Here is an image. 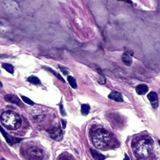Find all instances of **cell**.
<instances>
[{"label": "cell", "instance_id": "obj_5", "mask_svg": "<svg viewBox=\"0 0 160 160\" xmlns=\"http://www.w3.org/2000/svg\"><path fill=\"white\" fill-rule=\"evenodd\" d=\"M48 134L52 139L55 141H61L63 139V132L60 128H54L50 130Z\"/></svg>", "mask_w": 160, "mask_h": 160}, {"label": "cell", "instance_id": "obj_11", "mask_svg": "<svg viewBox=\"0 0 160 160\" xmlns=\"http://www.w3.org/2000/svg\"><path fill=\"white\" fill-rule=\"evenodd\" d=\"M91 155L95 160H104L105 159V156L101 153L97 151L96 150L91 149Z\"/></svg>", "mask_w": 160, "mask_h": 160}, {"label": "cell", "instance_id": "obj_18", "mask_svg": "<svg viewBox=\"0 0 160 160\" xmlns=\"http://www.w3.org/2000/svg\"><path fill=\"white\" fill-rule=\"evenodd\" d=\"M21 98H22V100H23V101L24 102H25V103L31 105V106H33V105H34V102H33V101L31 100L30 98H27V97H24V96H22Z\"/></svg>", "mask_w": 160, "mask_h": 160}, {"label": "cell", "instance_id": "obj_6", "mask_svg": "<svg viewBox=\"0 0 160 160\" xmlns=\"http://www.w3.org/2000/svg\"><path fill=\"white\" fill-rule=\"evenodd\" d=\"M148 99L153 108H157L158 107V97L156 93L154 91L150 92L148 95Z\"/></svg>", "mask_w": 160, "mask_h": 160}, {"label": "cell", "instance_id": "obj_20", "mask_svg": "<svg viewBox=\"0 0 160 160\" xmlns=\"http://www.w3.org/2000/svg\"><path fill=\"white\" fill-rule=\"evenodd\" d=\"M60 111L63 116H66V112H65V110H64L63 104H60Z\"/></svg>", "mask_w": 160, "mask_h": 160}, {"label": "cell", "instance_id": "obj_4", "mask_svg": "<svg viewBox=\"0 0 160 160\" xmlns=\"http://www.w3.org/2000/svg\"><path fill=\"white\" fill-rule=\"evenodd\" d=\"M28 155L32 160H40L43 158V153L39 148L33 146L28 150Z\"/></svg>", "mask_w": 160, "mask_h": 160}, {"label": "cell", "instance_id": "obj_8", "mask_svg": "<svg viewBox=\"0 0 160 160\" xmlns=\"http://www.w3.org/2000/svg\"><path fill=\"white\" fill-rule=\"evenodd\" d=\"M5 100L11 103L19 105V106L21 105L20 100L14 95H6L5 97Z\"/></svg>", "mask_w": 160, "mask_h": 160}, {"label": "cell", "instance_id": "obj_14", "mask_svg": "<svg viewBox=\"0 0 160 160\" xmlns=\"http://www.w3.org/2000/svg\"><path fill=\"white\" fill-rule=\"evenodd\" d=\"M0 132H1V133H2L3 136H4V138L6 141V142H7L9 144V145H12L13 143V141L10 138H9V136H8V134L6 133V132H5V130L2 128V127L1 126H0Z\"/></svg>", "mask_w": 160, "mask_h": 160}, {"label": "cell", "instance_id": "obj_2", "mask_svg": "<svg viewBox=\"0 0 160 160\" xmlns=\"http://www.w3.org/2000/svg\"><path fill=\"white\" fill-rule=\"evenodd\" d=\"M92 140L93 145L97 148H106L111 141L110 133L104 129H98L95 132Z\"/></svg>", "mask_w": 160, "mask_h": 160}, {"label": "cell", "instance_id": "obj_26", "mask_svg": "<svg viewBox=\"0 0 160 160\" xmlns=\"http://www.w3.org/2000/svg\"><path fill=\"white\" fill-rule=\"evenodd\" d=\"M0 160H5V159H4L3 158H0Z\"/></svg>", "mask_w": 160, "mask_h": 160}, {"label": "cell", "instance_id": "obj_9", "mask_svg": "<svg viewBox=\"0 0 160 160\" xmlns=\"http://www.w3.org/2000/svg\"><path fill=\"white\" fill-rule=\"evenodd\" d=\"M148 91V86L145 84L138 85L136 87V91L140 95H145Z\"/></svg>", "mask_w": 160, "mask_h": 160}, {"label": "cell", "instance_id": "obj_25", "mask_svg": "<svg viewBox=\"0 0 160 160\" xmlns=\"http://www.w3.org/2000/svg\"><path fill=\"white\" fill-rule=\"evenodd\" d=\"M158 143H159V146H160V140L158 141Z\"/></svg>", "mask_w": 160, "mask_h": 160}, {"label": "cell", "instance_id": "obj_1", "mask_svg": "<svg viewBox=\"0 0 160 160\" xmlns=\"http://www.w3.org/2000/svg\"><path fill=\"white\" fill-rule=\"evenodd\" d=\"M3 125L7 129L15 130L20 127L21 124V118L13 111H8L3 113L0 117Z\"/></svg>", "mask_w": 160, "mask_h": 160}, {"label": "cell", "instance_id": "obj_13", "mask_svg": "<svg viewBox=\"0 0 160 160\" xmlns=\"http://www.w3.org/2000/svg\"><path fill=\"white\" fill-rule=\"evenodd\" d=\"M2 67L4 68L6 71L9 72L11 74H13L14 73V68L13 65H11V64L8 63H3L2 64Z\"/></svg>", "mask_w": 160, "mask_h": 160}, {"label": "cell", "instance_id": "obj_10", "mask_svg": "<svg viewBox=\"0 0 160 160\" xmlns=\"http://www.w3.org/2000/svg\"><path fill=\"white\" fill-rule=\"evenodd\" d=\"M122 59L123 62L125 64L126 66H130L132 63V58L128 53H124L122 55Z\"/></svg>", "mask_w": 160, "mask_h": 160}, {"label": "cell", "instance_id": "obj_3", "mask_svg": "<svg viewBox=\"0 0 160 160\" xmlns=\"http://www.w3.org/2000/svg\"><path fill=\"white\" fill-rule=\"evenodd\" d=\"M152 143L148 139H142L138 141L134 146V153L138 157L146 158L152 151Z\"/></svg>", "mask_w": 160, "mask_h": 160}, {"label": "cell", "instance_id": "obj_24", "mask_svg": "<svg viewBox=\"0 0 160 160\" xmlns=\"http://www.w3.org/2000/svg\"><path fill=\"white\" fill-rule=\"evenodd\" d=\"M2 86H3V84L1 83V82L0 81V88H2Z\"/></svg>", "mask_w": 160, "mask_h": 160}, {"label": "cell", "instance_id": "obj_21", "mask_svg": "<svg viewBox=\"0 0 160 160\" xmlns=\"http://www.w3.org/2000/svg\"><path fill=\"white\" fill-rule=\"evenodd\" d=\"M60 68L61 69V72H62L65 75H68V73H69V71H68L67 69H65L63 68H61V66H60Z\"/></svg>", "mask_w": 160, "mask_h": 160}, {"label": "cell", "instance_id": "obj_22", "mask_svg": "<svg viewBox=\"0 0 160 160\" xmlns=\"http://www.w3.org/2000/svg\"><path fill=\"white\" fill-rule=\"evenodd\" d=\"M61 123H62L63 128L65 129L66 128V121L65 120H61Z\"/></svg>", "mask_w": 160, "mask_h": 160}, {"label": "cell", "instance_id": "obj_16", "mask_svg": "<svg viewBox=\"0 0 160 160\" xmlns=\"http://www.w3.org/2000/svg\"><path fill=\"white\" fill-rule=\"evenodd\" d=\"M68 81L69 83V85H71V87L73 88H77V83H76V79L72 77L71 76H68Z\"/></svg>", "mask_w": 160, "mask_h": 160}, {"label": "cell", "instance_id": "obj_17", "mask_svg": "<svg viewBox=\"0 0 160 160\" xmlns=\"http://www.w3.org/2000/svg\"><path fill=\"white\" fill-rule=\"evenodd\" d=\"M43 68H44V69H46L47 70V71H50L51 73H53V74L54 75V76H56V77H57L58 78L60 79V80H61V81H63V82H65V81H64V79L61 77V75H60V74H58V73H56L55 71H54L53 69H51V68H48V67H43Z\"/></svg>", "mask_w": 160, "mask_h": 160}, {"label": "cell", "instance_id": "obj_7", "mask_svg": "<svg viewBox=\"0 0 160 160\" xmlns=\"http://www.w3.org/2000/svg\"><path fill=\"white\" fill-rule=\"evenodd\" d=\"M108 98L112 100L117 102L123 101V98L122 94L118 91H112L111 93H110V94L108 95Z\"/></svg>", "mask_w": 160, "mask_h": 160}, {"label": "cell", "instance_id": "obj_12", "mask_svg": "<svg viewBox=\"0 0 160 160\" xmlns=\"http://www.w3.org/2000/svg\"><path fill=\"white\" fill-rule=\"evenodd\" d=\"M27 81L28 82H30L31 84H33L34 85H40L41 82H40V79L38 78V77L35 76H30V77H28L27 79Z\"/></svg>", "mask_w": 160, "mask_h": 160}, {"label": "cell", "instance_id": "obj_15", "mask_svg": "<svg viewBox=\"0 0 160 160\" xmlns=\"http://www.w3.org/2000/svg\"><path fill=\"white\" fill-rule=\"evenodd\" d=\"M89 111H90V107H89L88 104H83L81 105V111L83 115H87L89 113Z\"/></svg>", "mask_w": 160, "mask_h": 160}, {"label": "cell", "instance_id": "obj_23", "mask_svg": "<svg viewBox=\"0 0 160 160\" xmlns=\"http://www.w3.org/2000/svg\"><path fill=\"white\" fill-rule=\"evenodd\" d=\"M123 160H130V158L127 155H125V156H124V158Z\"/></svg>", "mask_w": 160, "mask_h": 160}, {"label": "cell", "instance_id": "obj_19", "mask_svg": "<svg viewBox=\"0 0 160 160\" xmlns=\"http://www.w3.org/2000/svg\"><path fill=\"white\" fill-rule=\"evenodd\" d=\"M98 82H99V83H100V84L103 85V84H104L105 83H106V79L104 78V76H101V77H100V78L99 79Z\"/></svg>", "mask_w": 160, "mask_h": 160}]
</instances>
